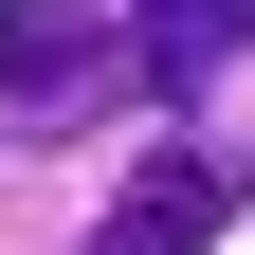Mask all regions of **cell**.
Instances as JSON below:
<instances>
[{
	"mask_svg": "<svg viewBox=\"0 0 255 255\" xmlns=\"http://www.w3.org/2000/svg\"><path fill=\"white\" fill-rule=\"evenodd\" d=\"M110 18H91V0H0V91H18V110H110Z\"/></svg>",
	"mask_w": 255,
	"mask_h": 255,
	"instance_id": "6da1fadb",
	"label": "cell"
},
{
	"mask_svg": "<svg viewBox=\"0 0 255 255\" xmlns=\"http://www.w3.org/2000/svg\"><path fill=\"white\" fill-rule=\"evenodd\" d=\"M255 55V0H146V91H201Z\"/></svg>",
	"mask_w": 255,
	"mask_h": 255,
	"instance_id": "7a4b0ae2",
	"label": "cell"
}]
</instances>
